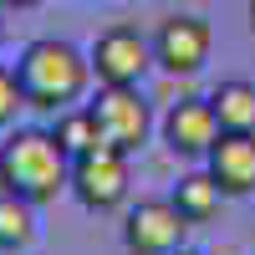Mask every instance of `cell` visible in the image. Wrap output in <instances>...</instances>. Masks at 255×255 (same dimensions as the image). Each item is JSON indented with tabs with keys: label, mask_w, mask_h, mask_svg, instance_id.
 <instances>
[{
	"label": "cell",
	"mask_w": 255,
	"mask_h": 255,
	"mask_svg": "<svg viewBox=\"0 0 255 255\" xmlns=\"http://www.w3.org/2000/svg\"><path fill=\"white\" fill-rule=\"evenodd\" d=\"M36 240V204L20 194H0V250H26Z\"/></svg>",
	"instance_id": "obj_13"
},
{
	"label": "cell",
	"mask_w": 255,
	"mask_h": 255,
	"mask_svg": "<svg viewBox=\"0 0 255 255\" xmlns=\"http://www.w3.org/2000/svg\"><path fill=\"white\" fill-rule=\"evenodd\" d=\"M209 108L220 118V133H255V82H220L209 92Z\"/></svg>",
	"instance_id": "obj_11"
},
{
	"label": "cell",
	"mask_w": 255,
	"mask_h": 255,
	"mask_svg": "<svg viewBox=\"0 0 255 255\" xmlns=\"http://www.w3.org/2000/svg\"><path fill=\"white\" fill-rule=\"evenodd\" d=\"M87 113L97 123V133L108 148H123V153H138L148 138V102L138 87H102L97 102H87Z\"/></svg>",
	"instance_id": "obj_4"
},
{
	"label": "cell",
	"mask_w": 255,
	"mask_h": 255,
	"mask_svg": "<svg viewBox=\"0 0 255 255\" xmlns=\"http://www.w3.org/2000/svg\"><path fill=\"white\" fill-rule=\"evenodd\" d=\"M72 194L102 215V209H118L128 199V153L123 148H92V153L72 158Z\"/></svg>",
	"instance_id": "obj_3"
},
{
	"label": "cell",
	"mask_w": 255,
	"mask_h": 255,
	"mask_svg": "<svg viewBox=\"0 0 255 255\" xmlns=\"http://www.w3.org/2000/svg\"><path fill=\"white\" fill-rule=\"evenodd\" d=\"M250 20H255V0H250Z\"/></svg>",
	"instance_id": "obj_17"
},
{
	"label": "cell",
	"mask_w": 255,
	"mask_h": 255,
	"mask_svg": "<svg viewBox=\"0 0 255 255\" xmlns=\"http://www.w3.org/2000/svg\"><path fill=\"white\" fill-rule=\"evenodd\" d=\"M87 61H92V77L102 87H138L148 61H153V46H148L133 26H113V31H102L92 41Z\"/></svg>",
	"instance_id": "obj_5"
},
{
	"label": "cell",
	"mask_w": 255,
	"mask_h": 255,
	"mask_svg": "<svg viewBox=\"0 0 255 255\" xmlns=\"http://www.w3.org/2000/svg\"><path fill=\"white\" fill-rule=\"evenodd\" d=\"M220 199H225V189L215 184V174H184L179 184H174V194H168V204L184 215V225H204V220H215V209H220Z\"/></svg>",
	"instance_id": "obj_10"
},
{
	"label": "cell",
	"mask_w": 255,
	"mask_h": 255,
	"mask_svg": "<svg viewBox=\"0 0 255 255\" xmlns=\"http://www.w3.org/2000/svg\"><path fill=\"white\" fill-rule=\"evenodd\" d=\"M184 215L168 199H138L128 209V225H123V245L128 255H174L184 250Z\"/></svg>",
	"instance_id": "obj_6"
},
{
	"label": "cell",
	"mask_w": 255,
	"mask_h": 255,
	"mask_svg": "<svg viewBox=\"0 0 255 255\" xmlns=\"http://www.w3.org/2000/svg\"><path fill=\"white\" fill-rule=\"evenodd\" d=\"M5 5H15V10H31V5H41V0H5Z\"/></svg>",
	"instance_id": "obj_15"
},
{
	"label": "cell",
	"mask_w": 255,
	"mask_h": 255,
	"mask_svg": "<svg viewBox=\"0 0 255 255\" xmlns=\"http://www.w3.org/2000/svg\"><path fill=\"white\" fill-rule=\"evenodd\" d=\"M15 108H26V92H20V77L0 67V128L15 123Z\"/></svg>",
	"instance_id": "obj_14"
},
{
	"label": "cell",
	"mask_w": 255,
	"mask_h": 255,
	"mask_svg": "<svg viewBox=\"0 0 255 255\" xmlns=\"http://www.w3.org/2000/svg\"><path fill=\"white\" fill-rule=\"evenodd\" d=\"M209 46H215V36H209V26L199 15H174L153 36V61L163 72H174V77H189V72H199L209 61Z\"/></svg>",
	"instance_id": "obj_7"
},
{
	"label": "cell",
	"mask_w": 255,
	"mask_h": 255,
	"mask_svg": "<svg viewBox=\"0 0 255 255\" xmlns=\"http://www.w3.org/2000/svg\"><path fill=\"white\" fill-rule=\"evenodd\" d=\"M209 174L225 194H255V133H220L209 148Z\"/></svg>",
	"instance_id": "obj_9"
},
{
	"label": "cell",
	"mask_w": 255,
	"mask_h": 255,
	"mask_svg": "<svg viewBox=\"0 0 255 255\" xmlns=\"http://www.w3.org/2000/svg\"><path fill=\"white\" fill-rule=\"evenodd\" d=\"M15 77H20V92H26V108H41V113H61L87 92V77H92V61L82 56L67 41H31L15 61Z\"/></svg>",
	"instance_id": "obj_1"
},
{
	"label": "cell",
	"mask_w": 255,
	"mask_h": 255,
	"mask_svg": "<svg viewBox=\"0 0 255 255\" xmlns=\"http://www.w3.org/2000/svg\"><path fill=\"white\" fill-rule=\"evenodd\" d=\"M163 143L174 153H189V158H209V148L220 143V118L209 108V97H184L168 108L163 118Z\"/></svg>",
	"instance_id": "obj_8"
},
{
	"label": "cell",
	"mask_w": 255,
	"mask_h": 255,
	"mask_svg": "<svg viewBox=\"0 0 255 255\" xmlns=\"http://www.w3.org/2000/svg\"><path fill=\"white\" fill-rule=\"evenodd\" d=\"M174 255H199V250H174Z\"/></svg>",
	"instance_id": "obj_16"
},
{
	"label": "cell",
	"mask_w": 255,
	"mask_h": 255,
	"mask_svg": "<svg viewBox=\"0 0 255 255\" xmlns=\"http://www.w3.org/2000/svg\"><path fill=\"white\" fill-rule=\"evenodd\" d=\"M0 184H5V194L46 204L61 189H72V158L61 153V143L51 133L20 128L10 143H0Z\"/></svg>",
	"instance_id": "obj_2"
},
{
	"label": "cell",
	"mask_w": 255,
	"mask_h": 255,
	"mask_svg": "<svg viewBox=\"0 0 255 255\" xmlns=\"http://www.w3.org/2000/svg\"><path fill=\"white\" fill-rule=\"evenodd\" d=\"M51 138L61 143L67 158H82V153H92V148H102V133H97L87 108H61V118L51 123Z\"/></svg>",
	"instance_id": "obj_12"
}]
</instances>
